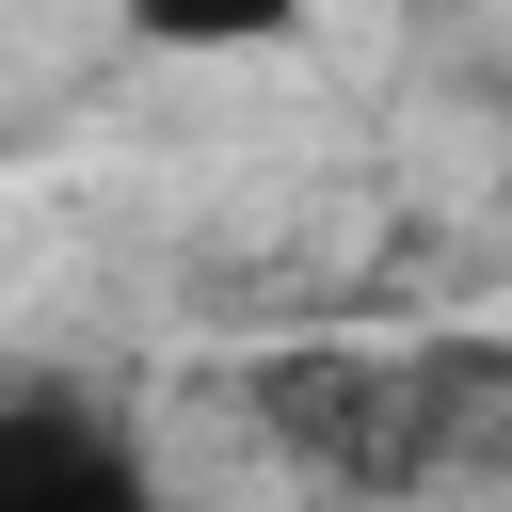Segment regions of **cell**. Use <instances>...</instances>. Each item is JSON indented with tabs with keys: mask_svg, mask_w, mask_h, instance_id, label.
<instances>
[{
	"mask_svg": "<svg viewBox=\"0 0 512 512\" xmlns=\"http://www.w3.org/2000/svg\"><path fill=\"white\" fill-rule=\"evenodd\" d=\"M0 512H176V496L144 480V448H128L96 400L16 384V400H0Z\"/></svg>",
	"mask_w": 512,
	"mask_h": 512,
	"instance_id": "obj_1",
	"label": "cell"
},
{
	"mask_svg": "<svg viewBox=\"0 0 512 512\" xmlns=\"http://www.w3.org/2000/svg\"><path fill=\"white\" fill-rule=\"evenodd\" d=\"M496 512H512V480H496Z\"/></svg>",
	"mask_w": 512,
	"mask_h": 512,
	"instance_id": "obj_2",
	"label": "cell"
}]
</instances>
